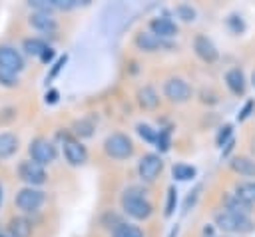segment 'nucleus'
Segmentation results:
<instances>
[{
	"mask_svg": "<svg viewBox=\"0 0 255 237\" xmlns=\"http://www.w3.org/2000/svg\"><path fill=\"white\" fill-rule=\"evenodd\" d=\"M122 209H124L126 215H129L131 219H137V221H145L153 211L151 203L135 187L126 189V193L122 195Z\"/></svg>",
	"mask_w": 255,
	"mask_h": 237,
	"instance_id": "1",
	"label": "nucleus"
},
{
	"mask_svg": "<svg viewBox=\"0 0 255 237\" xmlns=\"http://www.w3.org/2000/svg\"><path fill=\"white\" fill-rule=\"evenodd\" d=\"M215 225L221 231L227 233H249L253 231V221L249 219V215H241V213H233V211H219L215 213Z\"/></svg>",
	"mask_w": 255,
	"mask_h": 237,
	"instance_id": "2",
	"label": "nucleus"
},
{
	"mask_svg": "<svg viewBox=\"0 0 255 237\" xmlns=\"http://www.w3.org/2000/svg\"><path fill=\"white\" fill-rule=\"evenodd\" d=\"M104 151L114 159H128L133 153V143L126 133H110L104 139Z\"/></svg>",
	"mask_w": 255,
	"mask_h": 237,
	"instance_id": "3",
	"label": "nucleus"
},
{
	"mask_svg": "<svg viewBox=\"0 0 255 237\" xmlns=\"http://www.w3.org/2000/svg\"><path fill=\"white\" fill-rule=\"evenodd\" d=\"M18 175H20V179H22L24 183H28V187H38V185L46 183V179H48V173H46L44 165H40V163H36V161H32V159L20 161V165H18Z\"/></svg>",
	"mask_w": 255,
	"mask_h": 237,
	"instance_id": "4",
	"label": "nucleus"
},
{
	"mask_svg": "<svg viewBox=\"0 0 255 237\" xmlns=\"http://www.w3.org/2000/svg\"><path fill=\"white\" fill-rule=\"evenodd\" d=\"M44 201H46V195L38 187H24V189H20L16 193V207L26 211V213L38 211Z\"/></svg>",
	"mask_w": 255,
	"mask_h": 237,
	"instance_id": "5",
	"label": "nucleus"
},
{
	"mask_svg": "<svg viewBox=\"0 0 255 237\" xmlns=\"http://www.w3.org/2000/svg\"><path fill=\"white\" fill-rule=\"evenodd\" d=\"M163 94L165 98H169L173 104H185L191 100L193 96V90L191 86L181 80V78H169L165 84H163Z\"/></svg>",
	"mask_w": 255,
	"mask_h": 237,
	"instance_id": "6",
	"label": "nucleus"
},
{
	"mask_svg": "<svg viewBox=\"0 0 255 237\" xmlns=\"http://www.w3.org/2000/svg\"><path fill=\"white\" fill-rule=\"evenodd\" d=\"M28 153L32 157V161L40 163V165H48L56 159V147L52 141L44 139V137H36L30 141V147H28Z\"/></svg>",
	"mask_w": 255,
	"mask_h": 237,
	"instance_id": "7",
	"label": "nucleus"
},
{
	"mask_svg": "<svg viewBox=\"0 0 255 237\" xmlns=\"http://www.w3.org/2000/svg\"><path fill=\"white\" fill-rule=\"evenodd\" d=\"M163 169V159L159 153H145L137 163V173L143 181H153Z\"/></svg>",
	"mask_w": 255,
	"mask_h": 237,
	"instance_id": "8",
	"label": "nucleus"
},
{
	"mask_svg": "<svg viewBox=\"0 0 255 237\" xmlns=\"http://www.w3.org/2000/svg\"><path fill=\"white\" fill-rule=\"evenodd\" d=\"M24 70V58L22 54L12 46H0V72L18 74Z\"/></svg>",
	"mask_w": 255,
	"mask_h": 237,
	"instance_id": "9",
	"label": "nucleus"
},
{
	"mask_svg": "<svg viewBox=\"0 0 255 237\" xmlns=\"http://www.w3.org/2000/svg\"><path fill=\"white\" fill-rule=\"evenodd\" d=\"M64 157L70 165H84L88 161V149L80 139L64 137Z\"/></svg>",
	"mask_w": 255,
	"mask_h": 237,
	"instance_id": "10",
	"label": "nucleus"
},
{
	"mask_svg": "<svg viewBox=\"0 0 255 237\" xmlns=\"http://www.w3.org/2000/svg\"><path fill=\"white\" fill-rule=\"evenodd\" d=\"M193 50H195L197 58L203 60V62H207V64H213V62L219 58V52H217L215 44H213L207 36H203V34H197V36H195V40H193Z\"/></svg>",
	"mask_w": 255,
	"mask_h": 237,
	"instance_id": "11",
	"label": "nucleus"
},
{
	"mask_svg": "<svg viewBox=\"0 0 255 237\" xmlns=\"http://www.w3.org/2000/svg\"><path fill=\"white\" fill-rule=\"evenodd\" d=\"M149 32L155 34L157 38L161 40H167V38H173L177 34V24L171 20V18H165V16H159V18H153L149 22Z\"/></svg>",
	"mask_w": 255,
	"mask_h": 237,
	"instance_id": "12",
	"label": "nucleus"
},
{
	"mask_svg": "<svg viewBox=\"0 0 255 237\" xmlns=\"http://www.w3.org/2000/svg\"><path fill=\"white\" fill-rule=\"evenodd\" d=\"M135 46H137L141 52H157V50H161V48H169L171 44L165 42V40H161V38H157V36L151 34V32H139V34L135 36Z\"/></svg>",
	"mask_w": 255,
	"mask_h": 237,
	"instance_id": "13",
	"label": "nucleus"
},
{
	"mask_svg": "<svg viewBox=\"0 0 255 237\" xmlns=\"http://www.w3.org/2000/svg\"><path fill=\"white\" fill-rule=\"evenodd\" d=\"M225 84H227V88H229L231 94H235V96H243V94H245V88H247L243 70H239V68H231V70H227V72H225Z\"/></svg>",
	"mask_w": 255,
	"mask_h": 237,
	"instance_id": "14",
	"label": "nucleus"
},
{
	"mask_svg": "<svg viewBox=\"0 0 255 237\" xmlns=\"http://www.w3.org/2000/svg\"><path fill=\"white\" fill-rule=\"evenodd\" d=\"M30 24H32V28H36L40 32H56V28H58L52 14H46V12H32Z\"/></svg>",
	"mask_w": 255,
	"mask_h": 237,
	"instance_id": "15",
	"label": "nucleus"
},
{
	"mask_svg": "<svg viewBox=\"0 0 255 237\" xmlns=\"http://www.w3.org/2000/svg\"><path fill=\"white\" fill-rule=\"evenodd\" d=\"M8 233H10V237H30L32 235V223L22 215L12 217L8 223Z\"/></svg>",
	"mask_w": 255,
	"mask_h": 237,
	"instance_id": "16",
	"label": "nucleus"
},
{
	"mask_svg": "<svg viewBox=\"0 0 255 237\" xmlns=\"http://www.w3.org/2000/svg\"><path fill=\"white\" fill-rule=\"evenodd\" d=\"M231 169L243 177H255V159L245 157V155H237L231 159Z\"/></svg>",
	"mask_w": 255,
	"mask_h": 237,
	"instance_id": "17",
	"label": "nucleus"
},
{
	"mask_svg": "<svg viewBox=\"0 0 255 237\" xmlns=\"http://www.w3.org/2000/svg\"><path fill=\"white\" fill-rule=\"evenodd\" d=\"M137 104L143 110H155L159 106V96L151 86H143L137 90Z\"/></svg>",
	"mask_w": 255,
	"mask_h": 237,
	"instance_id": "18",
	"label": "nucleus"
},
{
	"mask_svg": "<svg viewBox=\"0 0 255 237\" xmlns=\"http://www.w3.org/2000/svg\"><path fill=\"white\" fill-rule=\"evenodd\" d=\"M233 195L237 199H241L243 203L253 205L255 203V181H251V179L249 181H239L233 189Z\"/></svg>",
	"mask_w": 255,
	"mask_h": 237,
	"instance_id": "19",
	"label": "nucleus"
},
{
	"mask_svg": "<svg viewBox=\"0 0 255 237\" xmlns=\"http://www.w3.org/2000/svg\"><path fill=\"white\" fill-rule=\"evenodd\" d=\"M16 149H18V137L10 131L0 133V159L10 157L12 153H16Z\"/></svg>",
	"mask_w": 255,
	"mask_h": 237,
	"instance_id": "20",
	"label": "nucleus"
},
{
	"mask_svg": "<svg viewBox=\"0 0 255 237\" xmlns=\"http://www.w3.org/2000/svg\"><path fill=\"white\" fill-rule=\"evenodd\" d=\"M22 46H24V50H26V54L28 56H32V58H42V54L48 50V44L44 42V40H40V38H26L24 42H22Z\"/></svg>",
	"mask_w": 255,
	"mask_h": 237,
	"instance_id": "21",
	"label": "nucleus"
},
{
	"mask_svg": "<svg viewBox=\"0 0 255 237\" xmlns=\"http://www.w3.org/2000/svg\"><path fill=\"white\" fill-rule=\"evenodd\" d=\"M195 173H197L195 167L189 163H173V167H171V175L177 181H189L195 177Z\"/></svg>",
	"mask_w": 255,
	"mask_h": 237,
	"instance_id": "22",
	"label": "nucleus"
},
{
	"mask_svg": "<svg viewBox=\"0 0 255 237\" xmlns=\"http://www.w3.org/2000/svg\"><path fill=\"white\" fill-rule=\"evenodd\" d=\"M223 203H225V209H227V211H233V213L249 215V211H251V205L243 203V201H241V199H237L233 193L225 195V197H223Z\"/></svg>",
	"mask_w": 255,
	"mask_h": 237,
	"instance_id": "23",
	"label": "nucleus"
},
{
	"mask_svg": "<svg viewBox=\"0 0 255 237\" xmlns=\"http://www.w3.org/2000/svg\"><path fill=\"white\" fill-rule=\"evenodd\" d=\"M72 131L78 137H92V133H94V121L92 119H86V118L84 119H78V121H74Z\"/></svg>",
	"mask_w": 255,
	"mask_h": 237,
	"instance_id": "24",
	"label": "nucleus"
},
{
	"mask_svg": "<svg viewBox=\"0 0 255 237\" xmlns=\"http://www.w3.org/2000/svg\"><path fill=\"white\" fill-rule=\"evenodd\" d=\"M112 237H143V231L137 227V225H131V223H122L114 229V235Z\"/></svg>",
	"mask_w": 255,
	"mask_h": 237,
	"instance_id": "25",
	"label": "nucleus"
},
{
	"mask_svg": "<svg viewBox=\"0 0 255 237\" xmlns=\"http://www.w3.org/2000/svg\"><path fill=\"white\" fill-rule=\"evenodd\" d=\"M137 135L143 139V141H147V143H155L157 141V129H153L151 125H147V123H137Z\"/></svg>",
	"mask_w": 255,
	"mask_h": 237,
	"instance_id": "26",
	"label": "nucleus"
},
{
	"mask_svg": "<svg viewBox=\"0 0 255 237\" xmlns=\"http://www.w3.org/2000/svg\"><path fill=\"white\" fill-rule=\"evenodd\" d=\"M175 203H177V189L171 185L169 189H167V201H165V217H171L173 215V211H175Z\"/></svg>",
	"mask_w": 255,
	"mask_h": 237,
	"instance_id": "27",
	"label": "nucleus"
},
{
	"mask_svg": "<svg viewBox=\"0 0 255 237\" xmlns=\"http://www.w3.org/2000/svg\"><path fill=\"white\" fill-rule=\"evenodd\" d=\"M175 14L183 20V22H193L195 20V10L189 6V4H179L175 8Z\"/></svg>",
	"mask_w": 255,
	"mask_h": 237,
	"instance_id": "28",
	"label": "nucleus"
},
{
	"mask_svg": "<svg viewBox=\"0 0 255 237\" xmlns=\"http://www.w3.org/2000/svg\"><path fill=\"white\" fill-rule=\"evenodd\" d=\"M227 26H229V30H231L233 34H241V32L245 30V24H243L241 16H237V14H231V16L227 18Z\"/></svg>",
	"mask_w": 255,
	"mask_h": 237,
	"instance_id": "29",
	"label": "nucleus"
},
{
	"mask_svg": "<svg viewBox=\"0 0 255 237\" xmlns=\"http://www.w3.org/2000/svg\"><path fill=\"white\" fill-rule=\"evenodd\" d=\"M231 133H233V127H231L229 123H227V125H223V127L219 129V133H217V137H215V141H217V145H219V147H223V145H225V143H227L229 139H233V137H231Z\"/></svg>",
	"mask_w": 255,
	"mask_h": 237,
	"instance_id": "30",
	"label": "nucleus"
},
{
	"mask_svg": "<svg viewBox=\"0 0 255 237\" xmlns=\"http://www.w3.org/2000/svg\"><path fill=\"white\" fill-rule=\"evenodd\" d=\"M155 147H157L159 151H167V149H169V129H159V131H157Z\"/></svg>",
	"mask_w": 255,
	"mask_h": 237,
	"instance_id": "31",
	"label": "nucleus"
},
{
	"mask_svg": "<svg viewBox=\"0 0 255 237\" xmlns=\"http://www.w3.org/2000/svg\"><path fill=\"white\" fill-rule=\"evenodd\" d=\"M66 62H68V56H66V54H64V56H60V58L56 60V64L52 66V70H50V74H48L46 82H52V80H54V78H56V76L60 74V70H62V68L66 66Z\"/></svg>",
	"mask_w": 255,
	"mask_h": 237,
	"instance_id": "32",
	"label": "nucleus"
},
{
	"mask_svg": "<svg viewBox=\"0 0 255 237\" xmlns=\"http://www.w3.org/2000/svg\"><path fill=\"white\" fill-rule=\"evenodd\" d=\"M0 84L6 88H14V86H18V76L8 74V72H0Z\"/></svg>",
	"mask_w": 255,
	"mask_h": 237,
	"instance_id": "33",
	"label": "nucleus"
},
{
	"mask_svg": "<svg viewBox=\"0 0 255 237\" xmlns=\"http://www.w3.org/2000/svg\"><path fill=\"white\" fill-rule=\"evenodd\" d=\"M253 108H255V102H253V100H249V102H247V104H245V106L241 108V112L237 114V119H239V121H243V119H247V118L251 116V112H253Z\"/></svg>",
	"mask_w": 255,
	"mask_h": 237,
	"instance_id": "34",
	"label": "nucleus"
},
{
	"mask_svg": "<svg viewBox=\"0 0 255 237\" xmlns=\"http://www.w3.org/2000/svg\"><path fill=\"white\" fill-rule=\"evenodd\" d=\"M199 189L201 187H195L193 191H189V195H187V199H185V203H183V213H187L189 211V207L195 203V199H197V193H199Z\"/></svg>",
	"mask_w": 255,
	"mask_h": 237,
	"instance_id": "35",
	"label": "nucleus"
},
{
	"mask_svg": "<svg viewBox=\"0 0 255 237\" xmlns=\"http://www.w3.org/2000/svg\"><path fill=\"white\" fill-rule=\"evenodd\" d=\"M54 56H56V52H54V50H52V48L48 46V50H46V52L42 54V58H40V62H42V64H50V62L54 60Z\"/></svg>",
	"mask_w": 255,
	"mask_h": 237,
	"instance_id": "36",
	"label": "nucleus"
},
{
	"mask_svg": "<svg viewBox=\"0 0 255 237\" xmlns=\"http://www.w3.org/2000/svg\"><path fill=\"white\" fill-rule=\"evenodd\" d=\"M58 90H50V92H46V104H56L58 102Z\"/></svg>",
	"mask_w": 255,
	"mask_h": 237,
	"instance_id": "37",
	"label": "nucleus"
},
{
	"mask_svg": "<svg viewBox=\"0 0 255 237\" xmlns=\"http://www.w3.org/2000/svg\"><path fill=\"white\" fill-rule=\"evenodd\" d=\"M175 235H177V225H175V227L171 229V233H169V237H175Z\"/></svg>",
	"mask_w": 255,
	"mask_h": 237,
	"instance_id": "38",
	"label": "nucleus"
},
{
	"mask_svg": "<svg viewBox=\"0 0 255 237\" xmlns=\"http://www.w3.org/2000/svg\"><path fill=\"white\" fill-rule=\"evenodd\" d=\"M251 84L255 86V70H253V74H251Z\"/></svg>",
	"mask_w": 255,
	"mask_h": 237,
	"instance_id": "39",
	"label": "nucleus"
},
{
	"mask_svg": "<svg viewBox=\"0 0 255 237\" xmlns=\"http://www.w3.org/2000/svg\"><path fill=\"white\" fill-rule=\"evenodd\" d=\"M0 199H2V191H0Z\"/></svg>",
	"mask_w": 255,
	"mask_h": 237,
	"instance_id": "40",
	"label": "nucleus"
},
{
	"mask_svg": "<svg viewBox=\"0 0 255 237\" xmlns=\"http://www.w3.org/2000/svg\"><path fill=\"white\" fill-rule=\"evenodd\" d=\"M0 237H4V235H0Z\"/></svg>",
	"mask_w": 255,
	"mask_h": 237,
	"instance_id": "41",
	"label": "nucleus"
}]
</instances>
